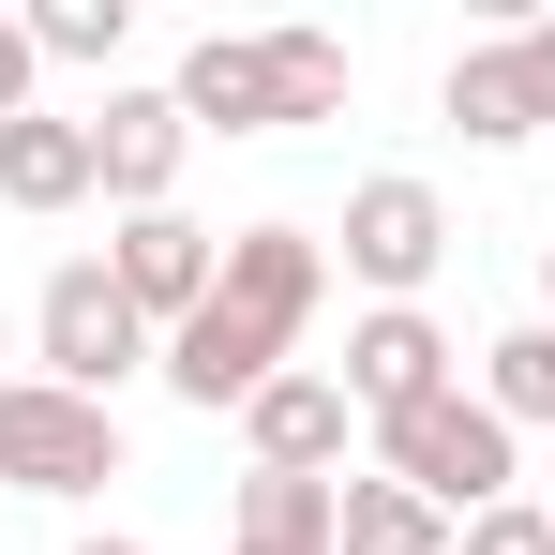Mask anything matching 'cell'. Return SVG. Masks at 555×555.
Masks as SVG:
<instances>
[{"label": "cell", "mask_w": 555, "mask_h": 555, "mask_svg": "<svg viewBox=\"0 0 555 555\" xmlns=\"http://www.w3.org/2000/svg\"><path fill=\"white\" fill-rule=\"evenodd\" d=\"M315 300H331V241H315V225H241V241H225V285L166 331V361H151V375H166L181 405L225 421V405H256L271 375H300Z\"/></svg>", "instance_id": "cell-1"}, {"label": "cell", "mask_w": 555, "mask_h": 555, "mask_svg": "<svg viewBox=\"0 0 555 555\" xmlns=\"http://www.w3.org/2000/svg\"><path fill=\"white\" fill-rule=\"evenodd\" d=\"M166 91L195 135H300V120H346V46L331 30H195Z\"/></svg>", "instance_id": "cell-2"}, {"label": "cell", "mask_w": 555, "mask_h": 555, "mask_svg": "<svg viewBox=\"0 0 555 555\" xmlns=\"http://www.w3.org/2000/svg\"><path fill=\"white\" fill-rule=\"evenodd\" d=\"M375 465L421 495V511H451V526H480V511H511V421L480 405V390H436V405H405V421H375Z\"/></svg>", "instance_id": "cell-3"}, {"label": "cell", "mask_w": 555, "mask_h": 555, "mask_svg": "<svg viewBox=\"0 0 555 555\" xmlns=\"http://www.w3.org/2000/svg\"><path fill=\"white\" fill-rule=\"evenodd\" d=\"M30 361H46V390H91V405H105L135 361H166V331L120 300V271H105V256H61V271H46V300H30Z\"/></svg>", "instance_id": "cell-4"}, {"label": "cell", "mask_w": 555, "mask_h": 555, "mask_svg": "<svg viewBox=\"0 0 555 555\" xmlns=\"http://www.w3.org/2000/svg\"><path fill=\"white\" fill-rule=\"evenodd\" d=\"M0 480H15V495H91V480H120V405L15 375V390H0Z\"/></svg>", "instance_id": "cell-5"}, {"label": "cell", "mask_w": 555, "mask_h": 555, "mask_svg": "<svg viewBox=\"0 0 555 555\" xmlns=\"http://www.w3.org/2000/svg\"><path fill=\"white\" fill-rule=\"evenodd\" d=\"M436 256H451V195H436V181H405V166H390V181L346 195V271H361L375 300H421Z\"/></svg>", "instance_id": "cell-6"}, {"label": "cell", "mask_w": 555, "mask_h": 555, "mask_svg": "<svg viewBox=\"0 0 555 555\" xmlns=\"http://www.w3.org/2000/svg\"><path fill=\"white\" fill-rule=\"evenodd\" d=\"M436 390H465L451 331H436L421 300H375L361 331H346V405H361V421H405V405H436Z\"/></svg>", "instance_id": "cell-7"}, {"label": "cell", "mask_w": 555, "mask_h": 555, "mask_svg": "<svg viewBox=\"0 0 555 555\" xmlns=\"http://www.w3.org/2000/svg\"><path fill=\"white\" fill-rule=\"evenodd\" d=\"M91 166H105L120 210H181V166H195L181 91H105V105H91Z\"/></svg>", "instance_id": "cell-8"}, {"label": "cell", "mask_w": 555, "mask_h": 555, "mask_svg": "<svg viewBox=\"0 0 555 555\" xmlns=\"http://www.w3.org/2000/svg\"><path fill=\"white\" fill-rule=\"evenodd\" d=\"M105 271H120V300H135L151 331H181L195 300L225 285V241H210L195 210H120V256H105Z\"/></svg>", "instance_id": "cell-9"}, {"label": "cell", "mask_w": 555, "mask_h": 555, "mask_svg": "<svg viewBox=\"0 0 555 555\" xmlns=\"http://www.w3.org/2000/svg\"><path fill=\"white\" fill-rule=\"evenodd\" d=\"M241 436H256V465H285V480H331L346 436H361V405H346V375H271V390L241 405Z\"/></svg>", "instance_id": "cell-10"}, {"label": "cell", "mask_w": 555, "mask_h": 555, "mask_svg": "<svg viewBox=\"0 0 555 555\" xmlns=\"http://www.w3.org/2000/svg\"><path fill=\"white\" fill-rule=\"evenodd\" d=\"M76 195H105V166H91V120H61V105L0 120V210H76Z\"/></svg>", "instance_id": "cell-11"}, {"label": "cell", "mask_w": 555, "mask_h": 555, "mask_svg": "<svg viewBox=\"0 0 555 555\" xmlns=\"http://www.w3.org/2000/svg\"><path fill=\"white\" fill-rule=\"evenodd\" d=\"M451 120L480 135V151H526V135L555 120V105H541V76H526V30H511V46H465V61H451Z\"/></svg>", "instance_id": "cell-12"}, {"label": "cell", "mask_w": 555, "mask_h": 555, "mask_svg": "<svg viewBox=\"0 0 555 555\" xmlns=\"http://www.w3.org/2000/svg\"><path fill=\"white\" fill-rule=\"evenodd\" d=\"M331 495H346V480H285V465H256L241 511H225V555H346V541H331Z\"/></svg>", "instance_id": "cell-13"}, {"label": "cell", "mask_w": 555, "mask_h": 555, "mask_svg": "<svg viewBox=\"0 0 555 555\" xmlns=\"http://www.w3.org/2000/svg\"><path fill=\"white\" fill-rule=\"evenodd\" d=\"M331 541H346V555H451V511H421V495L375 465V480L331 495Z\"/></svg>", "instance_id": "cell-14"}, {"label": "cell", "mask_w": 555, "mask_h": 555, "mask_svg": "<svg viewBox=\"0 0 555 555\" xmlns=\"http://www.w3.org/2000/svg\"><path fill=\"white\" fill-rule=\"evenodd\" d=\"M480 405H495L511 436H526V421H555V315H541V331H495V346H480Z\"/></svg>", "instance_id": "cell-15"}, {"label": "cell", "mask_w": 555, "mask_h": 555, "mask_svg": "<svg viewBox=\"0 0 555 555\" xmlns=\"http://www.w3.org/2000/svg\"><path fill=\"white\" fill-rule=\"evenodd\" d=\"M30 46L46 61H120L135 46V0H30Z\"/></svg>", "instance_id": "cell-16"}, {"label": "cell", "mask_w": 555, "mask_h": 555, "mask_svg": "<svg viewBox=\"0 0 555 555\" xmlns=\"http://www.w3.org/2000/svg\"><path fill=\"white\" fill-rule=\"evenodd\" d=\"M451 555H555V511H541V495H511V511L451 526Z\"/></svg>", "instance_id": "cell-17"}, {"label": "cell", "mask_w": 555, "mask_h": 555, "mask_svg": "<svg viewBox=\"0 0 555 555\" xmlns=\"http://www.w3.org/2000/svg\"><path fill=\"white\" fill-rule=\"evenodd\" d=\"M30 76H46V46H30V15H0V120H30Z\"/></svg>", "instance_id": "cell-18"}, {"label": "cell", "mask_w": 555, "mask_h": 555, "mask_svg": "<svg viewBox=\"0 0 555 555\" xmlns=\"http://www.w3.org/2000/svg\"><path fill=\"white\" fill-rule=\"evenodd\" d=\"M526 76H541V105H555V15H541V30H526Z\"/></svg>", "instance_id": "cell-19"}, {"label": "cell", "mask_w": 555, "mask_h": 555, "mask_svg": "<svg viewBox=\"0 0 555 555\" xmlns=\"http://www.w3.org/2000/svg\"><path fill=\"white\" fill-rule=\"evenodd\" d=\"M76 555H151V541H76Z\"/></svg>", "instance_id": "cell-20"}, {"label": "cell", "mask_w": 555, "mask_h": 555, "mask_svg": "<svg viewBox=\"0 0 555 555\" xmlns=\"http://www.w3.org/2000/svg\"><path fill=\"white\" fill-rule=\"evenodd\" d=\"M541 300H555V241H541Z\"/></svg>", "instance_id": "cell-21"}, {"label": "cell", "mask_w": 555, "mask_h": 555, "mask_svg": "<svg viewBox=\"0 0 555 555\" xmlns=\"http://www.w3.org/2000/svg\"><path fill=\"white\" fill-rule=\"evenodd\" d=\"M0 390H15V375H0Z\"/></svg>", "instance_id": "cell-22"}, {"label": "cell", "mask_w": 555, "mask_h": 555, "mask_svg": "<svg viewBox=\"0 0 555 555\" xmlns=\"http://www.w3.org/2000/svg\"><path fill=\"white\" fill-rule=\"evenodd\" d=\"M541 511H555V495H541Z\"/></svg>", "instance_id": "cell-23"}]
</instances>
